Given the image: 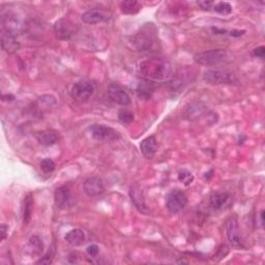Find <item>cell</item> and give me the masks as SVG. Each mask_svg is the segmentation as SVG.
<instances>
[{
	"instance_id": "obj_18",
	"label": "cell",
	"mask_w": 265,
	"mask_h": 265,
	"mask_svg": "<svg viewBox=\"0 0 265 265\" xmlns=\"http://www.w3.org/2000/svg\"><path fill=\"white\" fill-rule=\"evenodd\" d=\"M141 153L147 160H152L157 154L158 142L156 136H149L145 138L140 144Z\"/></svg>"
},
{
	"instance_id": "obj_13",
	"label": "cell",
	"mask_w": 265,
	"mask_h": 265,
	"mask_svg": "<svg viewBox=\"0 0 265 265\" xmlns=\"http://www.w3.org/2000/svg\"><path fill=\"white\" fill-rule=\"evenodd\" d=\"M208 113V110L206 106L201 103V102H193L190 103L188 106H186L184 115L186 119L189 121H196L199 120L201 117H203L204 115Z\"/></svg>"
},
{
	"instance_id": "obj_11",
	"label": "cell",
	"mask_w": 265,
	"mask_h": 265,
	"mask_svg": "<svg viewBox=\"0 0 265 265\" xmlns=\"http://www.w3.org/2000/svg\"><path fill=\"white\" fill-rule=\"evenodd\" d=\"M107 93L109 98L115 104L124 107L130 104L129 95L118 83H110L107 88Z\"/></svg>"
},
{
	"instance_id": "obj_6",
	"label": "cell",
	"mask_w": 265,
	"mask_h": 265,
	"mask_svg": "<svg viewBox=\"0 0 265 265\" xmlns=\"http://www.w3.org/2000/svg\"><path fill=\"white\" fill-rule=\"evenodd\" d=\"M94 93V86L92 83L87 81L77 82L72 86L71 96L74 101L78 103H86Z\"/></svg>"
},
{
	"instance_id": "obj_30",
	"label": "cell",
	"mask_w": 265,
	"mask_h": 265,
	"mask_svg": "<svg viewBox=\"0 0 265 265\" xmlns=\"http://www.w3.org/2000/svg\"><path fill=\"white\" fill-rule=\"evenodd\" d=\"M86 252L90 257H96L99 253V247L96 244H90L87 246Z\"/></svg>"
},
{
	"instance_id": "obj_23",
	"label": "cell",
	"mask_w": 265,
	"mask_h": 265,
	"mask_svg": "<svg viewBox=\"0 0 265 265\" xmlns=\"http://www.w3.org/2000/svg\"><path fill=\"white\" fill-rule=\"evenodd\" d=\"M33 196L31 193H28L24 198V206H23V223L25 226H27L32 218V212H33Z\"/></svg>"
},
{
	"instance_id": "obj_9",
	"label": "cell",
	"mask_w": 265,
	"mask_h": 265,
	"mask_svg": "<svg viewBox=\"0 0 265 265\" xmlns=\"http://www.w3.org/2000/svg\"><path fill=\"white\" fill-rule=\"evenodd\" d=\"M226 234L228 237V240L230 243L236 246L241 247L242 245V238L240 235L239 226H238V220L235 214L230 215V217L226 221Z\"/></svg>"
},
{
	"instance_id": "obj_28",
	"label": "cell",
	"mask_w": 265,
	"mask_h": 265,
	"mask_svg": "<svg viewBox=\"0 0 265 265\" xmlns=\"http://www.w3.org/2000/svg\"><path fill=\"white\" fill-rule=\"evenodd\" d=\"M213 10L221 15H229L232 13V6L229 3H218L213 5Z\"/></svg>"
},
{
	"instance_id": "obj_4",
	"label": "cell",
	"mask_w": 265,
	"mask_h": 265,
	"mask_svg": "<svg viewBox=\"0 0 265 265\" xmlns=\"http://www.w3.org/2000/svg\"><path fill=\"white\" fill-rule=\"evenodd\" d=\"M203 81L208 85H224L232 84L236 82V77L233 73L220 70H209L203 74Z\"/></svg>"
},
{
	"instance_id": "obj_33",
	"label": "cell",
	"mask_w": 265,
	"mask_h": 265,
	"mask_svg": "<svg viewBox=\"0 0 265 265\" xmlns=\"http://www.w3.org/2000/svg\"><path fill=\"white\" fill-rule=\"evenodd\" d=\"M197 5L201 9L207 10V11H209L213 7V3H211V2H198Z\"/></svg>"
},
{
	"instance_id": "obj_26",
	"label": "cell",
	"mask_w": 265,
	"mask_h": 265,
	"mask_svg": "<svg viewBox=\"0 0 265 265\" xmlns=\"http://www.w3.org/2000/svg\"><path fill=\"white\" fill-rule=\"evenodd\" d=\"M40 166H41V169L47 174L52 173L55 170V163L52 159L47 158V159L42 160L40 163Z\"/></svg>"
},
{
	"instance_id": "obj_7",
	"label": "cell",
	"mask_w": 265,
	"mask_h": 265,
	"mask_svg": "<svg viewBox=\"0 0 265 265\" xmlns=\"http://www.w3.org/2000/svg\"><path fill=\"white\" fill-rule=\"evenodd\" d=\"M89 132L94 140L101 142L114 141L119 138L118 131L104 124H92L89 126Z\"/></svg>"
},
{
	"instance_id": "obj_31",
	"label": "cell",
	"mask_w": 265,
	"mask_h": 265,
	"mask_svg": "<svg viewBox=\"0 0 265 265\" xmlns=\"http://www.w3.org/2000/svg\"><path fill=\"white\" fill-rule=\"evenodd\" d=\"M53 256H54V252H49L45 257L40 259L37 263L38 264H51L53 261Z\"/></svg>"
},
{
	"instance_id": "obj_22",
	"label": "cell",
	"mask_w": 265,
	"mask_h": 265,
	"mask_svg": "<svg viewBox=\"0 0 265 265\" xmlns=\"http://www.w3.org/2000/svg\"><path fill=\"white\" fill-rule=\"evenodd\" d=\"M229 199H230V195L227 192H217V193H212L210 195L209 201L213 209L220 210L228 203Z\"/></svg>"
},
{
	"instance_id": "obj_1",
	"label": "cell",
	"mask_w": 265,
	"mask_h": 265,
	"mask_svg": "<svg viewBox=\"0 0 265 265\" xmlns=\"http://www.w3.org/2000/svg\"><path fill=\"white\" fill-rule=\"evenodd\" d=\"M139 73L151 81H170L175 76L174 65L166 59L149 58L139 64Z\"/></svg>"
},
{
	"instance_id": "obj_15",
	"label": "cell",
	"mask_w": 265,
	"mask_h": 265,
	"mask_svg": "<svg viewBox=\"0 0 265 265\" xmlns=\"http://www.w3.org/2000/svg\"><path fill=\"white\" fill-rule=\"evenodd\" d=\"M109 19H110V15L104 11H99V10L87 11L81 16L82 22L85 23V24H88V25L102 23V22H105Z\"/></svg>"
},
{
	"instance_id": "obj_12",
	"label": "cell",
	"mask_w": 265,
	"mask_h": 265,
	"mask_svg": "<svg viewBox=\"0 0 265 265\" xmlns=\"http://www.w3.org/2000/svg\"><path fill=\"white\" fill-rule=\"evenodd\" d=\"M83 188H84L85 194L90 198L98 197L99 195H102L105 192L104 181L102 178H99L97 176L88 177L84 181V186H83Z\"/></svg>"
},
{
	"instance_id": "obj_2",
	"label": "cell",
	"mask_w": 265,
	"mask_h": 265,
	"mask_svg": "<svg viewBox=\"0 0 265 265\" xmlns=\"http://www.w3.org/2000/svg\"><path fill=\"white\" fill-rule=\"evenodd\" d=\"M157 29L153 23L144 24L139 32L132 37V45L141 51L152 49L157 42Z\"/></svg>"
},
{
	"instance_id": "obj_17",
	"label": "cell",
	"mask_w": 265,
	"mask_h": 265,
	"mask_svg": "<svg viewBox=\"0 0 265 265\" xmlns=\"http://www.w3.org/2000/svg\"><path fill=\"white\" fill-rule=\"evenodd\" d=\"M129 197L131 199V202L137 207L138 210L141 212H147L148 207L145 203V198L142 189L139 187L138 184L132 185L129 188Z\"/></svg>"
},
{
	"instance_id": "obj_35",
	"label": "cell",
	"mask_w": 265,
	"mask_h": 265,
	"mask_svg": "<svg viewBox=\"0 0 265 265\" xmlns=\"http://www.w3.org/2000/svg\"><path fill=\"white\" fill-rule=\"evenodd\" d=\"M264 210H261V213H260V223H261V226L264 225Z\"/></svg>"
},
{
	"instance_id": "obj_14",
	"label": "cell",
	"mask_w": 265,
	"mask_h": 265,
	"mask_svg": "<svg viewBox=\"0 0 265 265\" xmlns=\"http://www.w3.org/2000/svg\"><path fill=\"white\" fill-rule=\"evenodd\" d=\"M2 25H3L2 30L11 32L16 37L23 30V25L21 24L20 20L17 18L14 14H8V15L3 16Z\"/></svg>"
},
{
	"instance_id": "obj_32",
	"label": "cell",
	"mask_w": 265,
	"mask_h": 265,
	"mask_svg": "<svg viewBox=\"0 0 265 265\" xmlns=\"http://www.w3.org/2000/svg\"><path fill=\"white\" fill-rule=\"evenodd\" d=\"M253 54H254V56H256V57L264 58V55H265V47H264V46H260V47L256 48V49H254Z\"/></svg>"
},
{
	"instance_id": "obj_10",
	"label": "cell",
	"mask_w": 265,
	"mask_h": 265,
	"mask_svg": "<svg viewBox=\"0 0 265 265\" xmlns=\"http://www.w3.org/2000/svg\"><path fill=\"white\" fill-rule=\"evenodd\" d=\"M76 25L68 19H59L54 24L55 37L60 41H70L76 33Z\"/></svg>"
},
{
	"instance_id": "obj_16",
	"label": "cell",
	"mask_w": 265,
	"mask_h": 265,
	"mask_svg": "<svg viewBox=\"0 0 265 265\" xmlns=\"http://www.w3.org/2000/svg\"><path fill=\"white\" fill-rule=\"evenodd\" d=\"M0 41H2L3 49L9 54L16 53L17 51H19L20 50V43L17 41V37L11 32L2 30Z\"/></svg>"
},
{
	"instance_id": "obj_3",
	"label": "cell",
	"mask_w": 265,
	"mask_h": 265,
	"mask_svg": "<svg viewBox=\"0 0 265 265\" xmlns=\"http://www.w3.org/2000/svg\"><path fill=\"white\" fill-rule=\"evenodd\" d=\"M227 57V52L224 49H212L208 51L199 52L194 55V61L197 64L209 66L219 64Z\"/></svg>"
},
{
	"instance_id": "obj_34",
	"label": "cell",
	"mask_w": 265,
	"mask_h": 265,
	"mask_svg": "<svg viewBox=\"0 0 265 265\" xmlns=\"http://www.w3.org/2000/svg\"><path fill=\"white\" fill-rule=\"evenodd\" d=\"M8 231H9V227L5 224L2 225V228H0V232H2V240H5L8 236Z\"/></svg>"
},
{
	"instance_id": "obj_8",
	"label": "cell",
	"mask_w": 265,
	"mask_h": 265,
	"mask_svg": "<svg viewBox=\"0 0 265 265\" xmlns=\"http://www.w3.org/2000/svg\"><path fill=\"white\" fill-rule=\"evenodd\" d=\"M54 201L56 206L61 210L70 209L76 204L75 197L68 186H61L56 189L54 193Z\"/></svg>"
},
{
	"instance_id": "obj_21",
	"label": "cell",
	"mask_w": 265,
	"mask_h": 265,
	"mask_svg": "<svg viewBox=\"0 0 265 265\" xmlns=\"http://www.w3.org/2000/svg\"><path fill=\"white\" fill-rule=\"evenodd\" d=\"M136 91L140 98L143 99L151 98L155 91V82L147 79H143L138 84Z\"/></svg>"
},
{
	"instance_id": "obj_19",
	"label": "cell",
	"mask_w": 265,
	"mask_h": 265,
	"mask_svg": "<svg viewBox=\"0 0 265 265\" xmlns=\"http://www.w3.org/2000/svg\"><path fill=\"white\" fill-rule=\"evenodd\" d=\"M36 138L40 144L44 146H51L57 143L59 140V135L57 134V131L53 129H44L37 132Z\"/></svg>"
},
{
	"instance_id": "obj_5",
	"label": "cell",
	"mask_w": 265,
	"mask_h": 265,
	"mask_svg": "<svg viewBox=\"0 0 265 265\" xmlns=\"http://www.w3.org/2000/svg\"><path fill=\"white\" fill-rule=\"evenodd\" d=\"M188 196L181 190L171 191L166 197V208L171 214H177L188 204Z\"/></svg>"
},
{
	"instance_id": "obj_20",
	"label": "cell",
	"mask_w": 265,
	"mask_h": 265,
	"mask_svg": "<svg viewBox=\"0 0 265 265\" xmlns=\"http://www.w3.org/2000/svg\"><path fill=\"white\" fill-rule=\"evenodd\" d=\"M64 239L70 245L76 247V246L82 245L83 243L85 242L86 235L84 233V231H83L82 229L77 228V229H73V230L69 231L68 233L65 234Z\"/></svg>"
},
{
	"instance_id": "obj_27",
	"label": "cell",
	"mask_w": 265,
	"mask_h": 265,
	"mask_svg": "<svg viewBox=\"0 0 265 265\" xmlns=\"http://www.w3.org/2000/svg\"><path fill=\"white\" fill-rule=\"evenodd\" d=\"M178 179L180 182L188 187L194 181V175L188 170H180L178 172Z\"/></svg>"
},
{
	"instance_id": "obj_24",
	"label": "cell",
	"mask_w": 265,
	"mask_h": 265,
	"mask_svg": "<svg viewBox=\"0 0 265 265\" xmlns=\"http://www.w3.org/2000/svg\"><path fill=\"white\" fill-rule=\"evenodd\" d=\"M142 9V6L138 2L127 0V2L120 3V11L125 15H136Z\"/></svg>"
},
{
	"instance_id": "obj_29",
	"label": "cell",
	"mask_w": 265,
	"mask_h": 265,
	"mask_svg": "<svg viewBox=\"0 0 265 265\" xmlns=\"http://www.w3.org/2000/svg\"><path fill=\"white\" fill-rule=\"evenodd\" d=\"M118 119L120 122L124 124H129L134 120V114L128 110H120L118 113Z\"/></svg>"
},
{
	"instance_id": "obj_25",
	"label": "cell",
	"mask_w": 265,
	"mask_h": 265,
	"mask_svg": "<svg viewBox=\"0 0 265 265\" xmlns=\"http://www.w3.org/2000/svg\"><path fill=\"white\" fill-rule=\"evenodd\" d=\"M28 247L30 248L31 254L40 255L44 250V243L39 236L33 235L30 237V239L28 241Z\"/></svg>"
}]
</instances>
